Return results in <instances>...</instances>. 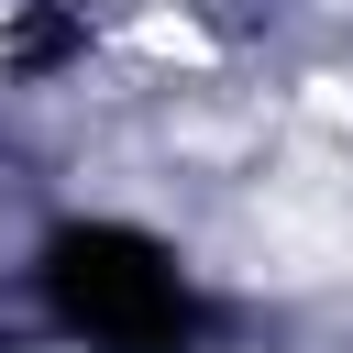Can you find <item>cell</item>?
<instances>
[{"label":"cell","mask_w":353,"mask_h":353,"mask_svg":"<svg viewBox=\"0 0 353 353\" xmlns=\"http://www.w3.org/2000/svg\"><path fill=\"white\" fill-rule=\"evenodd\" d=\"M44 287H55V298H66V320H77V331H99V342H154V331H176V320H188L176 254H165V243H143V232H121V221L66 232V243L44 254Z\"/></svg>","instance_id":"obj_1"}]
</instances>
